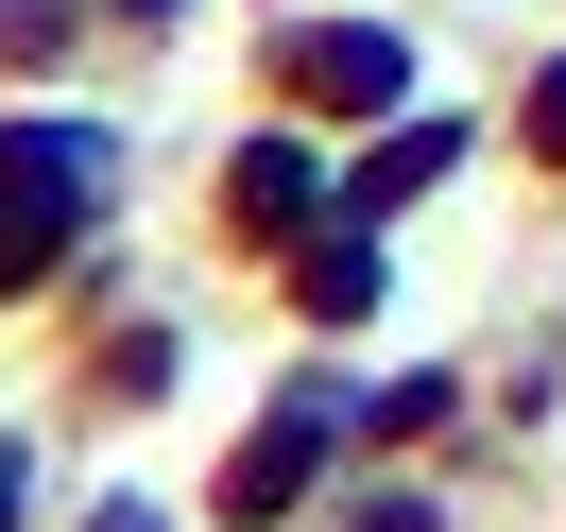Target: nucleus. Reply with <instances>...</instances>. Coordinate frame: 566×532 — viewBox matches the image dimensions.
<instances>
[{
	"instance_id": "1",
	"label": "nucleus",
	"mask_w": 566,
	"mask_h": 532,
	"mask_svg": "<svg viewBox=\"0 0 566 532\" xmlns=\"http://www.w3.org/2000/svg\"><path fill=\"white\" fill-rule=\"evenodd\" d=\"M86 189H104V138H86V121H18V138H0V292L86 241Z\"/></svg>"
},
{
	"instance_id": "2",
	"label": "nucleus",
	"mask_w": 566,
	"mask_h": 532,
	"mask_svg": "<svg viewBox=\"0 0 566 532\" xmlns=\"http://www.w3.org/2000/svg\"><path fill=\"white\" fill-rule=\"evenodd\" d=\"M292 70H310L326 104H395V86H412V52H395V35H310Z\"/></svg>"
},
{
	"instance_id": "3",
	"label": "nucleus",
	"mask_w": 566,
	"mask_h": 532,
	"mask_svg": "<svg viewBox=\"0 0 566 532\" xmlns=\"http://www.w3.org/2000/svg\"><path fill=\"white\" fill-rule=\"evenodd\" d=\"M241 207H258V223H310V155L258 138V155H241Z\"/></svg>"
},
{
	"instance_id": "4",
	"label": "nucleus",
	"mask_w": 566,
	"mask_h": 532,
	"mask_svg": "<svg viewBox=\"0 0 566 532\" xmlns=\"http://www.w3.org/2000/svg\"><path fill=\"white\" fill-rule=\"evenodd\" d=\"M429 173H447V121H412V138H395V155H378V173H360V207H412V189H429Z\"/></svg>"
},
{
	"instance_id": "5",
	"label": "nucleus",
	"mask_w": 566,
	"mask_h": 532,
	"mask_svg": "<svg viewBox=\"0 0 566 532\" xmlns=\"http://www.w3.org/2000/svg\"><path fill=\"white\" fill-rule=\"evenodd\" d=\"M532 138H566V86H549V104H532Z\"/></svg>"
},
{
	"instance_id": "6",
	"label": "nucleus",
	"mask_w": 566,
	"mask_h": 532,
	"mask_svg": "<svg viewBox=\"0 0 566 532\" xmlns=\"http://www.w3.org/2000/svg\"><path fill=\"white\" fill-rule=\"evenodd\" d=\"M0 532H18V463H0Z\"/></svg>"
}]
</instances>
